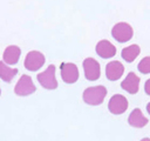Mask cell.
<instances>
[{
	"instance_id": "obj_1",
	"label": "cell",
	"mask_w": 150,
	"mask_h": 141,
	"mask_svg": "<svg viewBox=\"0 0 150 141\" xmlns=\"http://www.w3.org/2000/svg\"><path fill=\"white\" fill-rule=\"evenodd\" d=\"M105 95H107V88L104 86H94L84 89L82 99L87 105L98 106L103 102Z\"/></svg>"
},
{
	"instance_id": "obj_2",
	"label": "cell",
	"mask_w": 150,
	"mask_h": 141,
	"mask_svg": "<svg viewBox=\"0 0 150 141\" xmlns=\"http://www.w3.org/2000/svg\"><path fill=\"white\" fill-rule=\"evenodd\" d=\"M38 81L46 89H55L57 87V81L55 76V66L49 65L46 70L38 74Z\"/></svg>"
},
{
	"instance_id": "obj_3",
	"label": "cell",
	"mask_w": 150,
	"mask_h": 141,
	"mask_svg": "<svg viewBox=\"0 0 150 141\" xmlns=\"http://www.w3.org/2000/svg\"><path fill=\"white\" fill-rule=\"evenodd\" d=\"M132 27L127 22H118L111 29L112 38L118 42H127L132 38Z\"/></svg>"
},
{
	"instance_id": "obj_4",
	"label": "cell",
	"mask_w": 150,
	"mask_h": 141,
	"mask_svg": "<svg viewBox=\"0 0 150 141\" xmlns=\"http://www.w3.org/2000/svg\"><path fill=\"white\" fill-rule=\"evenodd\" d=\"M36 90L35 85L33 83V80L29 75H21V78L18 80L15 87H14V93L19 96H27L33 94Z\"/></svg>"
},
{
	"instance_id": "obj_5",
	"label": "cell",
	"mask_w": 150,
	"mask_h": 141,
	"mask_svg": "<svg viewBox=\"0 0 150 141\" xmlns=\"http://www.w3.org/2000/svg\"><path fill=\"white\" fill-rule=\"evenodd\" d=\"M46 59H45V55L39 52V51H30L27 53L26 58H25V68L30 70V72H35L38 69H40L43 63H45Z\"/></svg>"
},
{
	"instance_id": "obj_6",
	"label": "cell",
	"mask_w": 150,
	"mask_h": 141,
	"mask_svg": "<svg viewBox=\"0 0 150 141\" xmlns=\"http://www.w3.org/2000/svg\"><path fill=\"white\" fill-rule=\"evenodd\" d=\"M83 70H84V76L89 81H95L100 78L101 75V67L100 63L93 59V58H87L83 60Z\"/></svg>"
},
{
	"instance_id": "obj_7",
	"label": "cell",
	"mask_w": 150,
	"mask_h": 141,
	"mask_svg": "<svg viewBox=\"0 0 150 141\" xmlns=\"http://www.w3.org/2000/svg\"><path fill=\"white\" fill-rule=\"evenodd\" d=\"M128 100L125 96L121 95V94H115L110 98L109 102H108V109L110 113L115 114V115H120L122 113H124L128 109Z\"/></svg>"
},
{
	"instance_id": "obj_8",
	"label": "cell",
	"mask_w": 150,
	"mask_h": 141,
	"mask_svg": "<svg viewBox=\"0 0 150 141\" xmlns=\"http://www.w3.org/2000/svg\"><path fill=\"white\" fill-rule=\"evenodd\" d=\"M61 79L66 83H74L79 80V69L75 63L63 62L61 63Z\"/></svg>"
},
{
	"instance_id": "obj_9",
	"label": "cell",
	"mask_w": 150,
	"mask_h": 141,
	"mask_svg": "<svg viewBox=\"0 0 150 141\" xmlns=\"http://www.w3.org/2000/svg\"><path fill=\"white\" fill-rule=\"evenodd\" d=\"M124 73V66L120 61H110L105 66V76L110 81L118 80Z\"/></svg>"
},
{
	"instance_id": "obj_10",
	"label": "cell",
	"mask_w": 150,
	"mask_h": 141,
	"mask_svg": "<svg viewBox=\"0 0 150 141\" xmlns=\"http://www.w3.org/2000/svg\"><path fill=\"white\" fill-rule=\"evenodd\" d=\"M95 51L97 53L98 56L103 58V59H109L115 56L116 54V47L108 40H101L96 43Z\"/></svg>"
},
{
	"instance_id": "obj_11",
	"label": "cell",
	"mask_w": 150,
	"mask_h": 141,
	"mask_svg": "<svg viewBox=\"0 0 150 141\" xmlns=\"http://www.w3.org/2000/svg\"><path fill=\"white\" fill-rule=\"evenodd\" d=\"M121 87L129 94H136L139 89V78L134 72H130L122 81Z\"/></svg>"
},
{
	"instance_id": "obj_12",
	"label": "cell",
	"mask_w": 150,
	"mask_h": 141,
	"mask_svg": "<svg viewBox=\"0 0 150 141\" xmlns=\"http://www.w3.org/2000/svg\"><path fill=\"white\" fill-rule=\"evenodd\" d=\"M20 55H21V49L15 45H11L6 47V49L4 51L2 59L6 65H15L18 63Z\"/></svg>"
},
{
	"instance_id": "obj_13",
	"label": "cell",
	"mask_w": 150,
	"mask_h": 141,
	"mask_svg": "<svg viewBox=\"0 0 150 141\" xmlns=\"http://www.w3.org/2000/svg\"><path fill=\"white\" fill-rule=\"evenodd\" d=\"M128 122H129V125H130L131 127L142 128V127L146 126L148 119L143 115V113H142V110H141L139 108H135V109L130 113V115H129V118H128Z\"/></svg>"
},
{
	"instance_id": "obj_14",
	"label": "cell",
	"mask_w": 150,
	"mask_h": 141,
	"mask_svg": "<svg viewBox=\"0 0 150 141\" xmlns=\"http://www.w3.org/2000/svg\"><path fill=\"white\" fill-rule=\"evenodd\" d=\"M141 52V48L138 45H130L128 47H124L121 52V55L122 58L124 59V61L127 62H132L139 54Z\"/></svg>"
},
{
	"instance_id": "obj_15",
	"label": "cell",
	"mask_w": 150,
	"mask_h": 141,
	"mask_svg": "<svg viewBox=\"0 0 150 141\" xmlns=\"http://www.w3.org/2000/svg\"><path fill=\"white\" fill-rule=\"evenodd\" d=\"M16 74H18L16 68H11L4 61H0V79L1 80L6 82H11Z\"/></svg>"
},
{
	"instance_id": "obj_16",
	"label": "cell",
	"mask_w": 150,
	"mask_h": 141,
	"mask_svg": "<svg viewBox=\"0 0 150 141\" xmlns=\"http://www.w3.org/2000/svg\"><path fill=\"white\" fill-rule=\"evenodd\" d=\"M137 68H138L139 73H142V74H149L150 73V56L143 58L139 61Z\"/></svg>"
},
{
	"instance_id": "obj_17",
	"label": "cell",
	"mask_w": 150,
	"mask_h": 141,
	"mask_svg": "<svg viewBox=\"0 0 150 141\" xmlns=\"http://www.w3.org/2000/svg\"><path fill=\"white\" fill-rule=\"evenodd\" d=\"M144 92H145L148 95H150V79H148V80L145 81V83H144Z\"/></svg>"
},
{
	"instance_id": "obj_18",
	"label": "cell",
	"mask_w": 150,
	"mask_h": 141,
	"mask_svg": "<svg viewBox=\"0 0 150 141\" xmlns=\"http://www.w3.org/2000/svg\"><path fill=\"white\" fill-rule=\"evenodd\" d=\"M146 110H148V113L150 114V102H149V103L146 105Z\"/></svg>"
},
{
	"instance_id": "obj_19",
	"label": "cell",
	"mask_w": 150,
	"mask_h": 141,
	"mask_svg": "<svg viewBox=\"0 0 150 141\" xmlns=\"http://www.w3.org/2000/svg\"><path fill=\"white\" fill-rule=\"evenodd\" d=\"M141 141H150V139H149V137H144V139H142Z\"/></svg>"
},
{
	"instance_id": "obj_20",
	"label": "cell",
	"mask_w": 150,
	"mask_h": 141,
	"mask_svg": "<svg viewBox=\"0 0 150 141\" xmlns=\"http://www.w3.org/2000/svg\"><path fill=\"white\" fill-rule=\"evenodd\" d=\"M0 94H1V89H0Z\"/></svg>"
}]
</instances>
